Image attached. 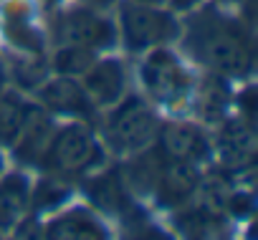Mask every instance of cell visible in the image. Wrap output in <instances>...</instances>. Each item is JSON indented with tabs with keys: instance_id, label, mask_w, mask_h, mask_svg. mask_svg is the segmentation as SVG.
I'll return each mask as SVG.
<instances>
[{
	"instance_id": "cell-16",
	"label": "cell",
	"mask_w": 258,
	"mask_h": 240,
	"mask_svg": "<svg viewBox=\"0 0 258 240\" xmlns=\"http://www.w3.org/2000/svg\"><path fill=\"white\" fill-rule=\"evenodd\" d=\"M26 111H28V104L23 101L21 94H13V91L0 94V144L16 142V137L23 127Z\"/></svg>"
},
{
	"instance_id": "cell-4",
	"label": "cell",
	"mask_w": 258,
	"mask_h": 240,
	"mask_svg": "<svg viewBox=\"0 0 258 240\" xmlns=\"http://www.w3.org/2000/svg\"><path fill=\"white\" fill-rule=\"evenodd\" d=\"M119 28L129 51H150L165 46L180 36V26L172 13L160 6L126 0L119 8Z\"/></svg>"
},
{
	"instance_id": "cell-17",
	"label": "cell",
	"mask_w": 258,
	"mask_h": 240,
	"mask_svg": "<svg viewBox=\"0 0 258 240\" xmlns=\"http://www.w3.org/2000/svg\"><path fill=\"white\" fill-rule=\"evenodd\" d=\"M228 104H230V89L225 86L223 78H218V73L200 86V91H198V109H200L205 122H220L225 109H228Z\"/></svg>"
},
{
	"instance_id": "cell-3",
	"label": "cell",
	"mask_w": 258,
	"mask_h": 240,
	"mask_svg": "<svg viewBox=\"0 0 258 240\" xmlns=\"http://www.w3.org/2000/svg\"><path fill=\"white\" fill-rule=\"evenodd\" d=\"M104 162V152L99 139L86 124H66L61 129H53L51 142L41 157L38 165H43L53 175H81L86 170H94Z\"/></svg>"
},
{
	"instance_id": "cell-1",
	"label": "cell",
	"mask_w": 258,
	"mask_h": 240,
	"mask_svg": "<svg viewBox=\"0 0 258 240\" xmlns=\"http://www.w3.org/2000/svg\"><path fill=\"white\" fill-rule=\"evenodd\" d=\"M190 53L218 76H245L253 68V38L243 21L208 6L187 21Z\"/></svg>"
},
{
	"instance_id": "cell-19",
	"label": "cell",
	"mask_w": 258,
	"mask_h": 240,
	"mask_svg": "<svg viewBox=\"0 0 258 240\" xmlns=\"http://www.w3.org/2000/svg\"><path fill=\"white\" fill-rule=\"evenodd\" d=\"M96 61V51L86 48V46H58L56 56H53V71L58 76H84L89 71V66Z\"/></svg>"
},
{
	"instance_id": "cell-27",
	"label": "cell",
	"mask_w": 258,
	"mask_h": 240,
	"mask_svg": "<svg viewBox=\"0 0 258 240\" xmlns=\"http://www.w3.org/2000/svg\"><path fill=\"white\" fill-rule=\"evenodd\" d=\"M0 172H3V157H0Z\"/></svg>"
},
{
	"instance_id": "cell-7",
	"label": "cell",
	"mask_w": 258,
	"mask_h": 240,
	"mask_svg": "<svg viewBox=\"0 0 258 240\" xmlns=\"http://www.w3.org/2000/svg\"><path fill=\"white\" fill-rule=\"evenodd\" d=\"M38 99L41 106L48 114H61V116H71V119H89L94 116L96 106L89 99L86 89L81 81H76L74 76H56V78H43L38 86Z\"/></svg>"
},
{
	"instance_id": "cell-20",
	"label": "cell",
	"mask_w": 258,
	"mask_h": 240,
	"mask_svg": "<svg viewBox=\"0 0 258 240\" xmlns=\"http://www.w3.org/2000/svg\"><path fill=\"white\" fill-rule=\"evenodd\" d=\"M66 195H69L66 182H61V180L53 177V180H43L41 185H36V190L31 192V200L38 207H53V205L63 202Z\"/></svg>"
},
{
	"instance_id": "cell-23",
	"label": "cell",
	"mask_w": 258,
	"mask_h": 240,
	"mask_svg": "<svg viewBox=\"0 0 258 240\" xmlns=\"http://www.w3.org/2000/svg\"><path fill=\"white\" fill-rule=\"evenodd\" d=\"M6 81H8V78H6V71H3V66H0V94L6 91Z\"/></svg>"
},
{
	"instance_id": "cell-22",
	"label": "cell",
	"mask_w": 258,
	"mask_h": 240,
	"mask_svg": "<svg viewBox=\"0 0 258 240\" xmlns=\"http://www.w3.org/2000/svg\"><path fill=\"white\" fill-rule=\"evenodd\" d=\"M91 6H99V8H106V6H111L114 0H89Z\"/></svg>"
},
{
	"instance_id": "cell-24",
	"label": "cell",
	"mask_w": 258,
	"mask_h": 240,
	"mask_svg": "<svg viewBox=\"0 0 258 240\" xmlns=\"http://www.w3.org/2000/svg\"><path fill=\"white\" fill-rule=\"evenodd\" d=\"M137 3H150V6H160L162 0H137Z\"/></svg>"
},
{
	"instance_id": "cell-10",
	"label": "cell",
	"mask_w": 258,
	"mask_h": 240,
	"mask_svg": "<svg viewBox=\"0 0 258 240\" xmlns=\"http://www.w3.org/2000/svg\"><path fill=\"white\" fill-rule=\"evenodd\" d=\"M81 78L94 106H114L124 96V89H126V71L119 58L94 61Z\"/></svg>"
},
{
	"instance_id": "cell-13",
	"label": "cell",
	"mask_w": 258,
	"mask_h": 240,
	"mask_svg": "<svg viewBox=\"0 0 258 240\" xmlns=\"http://www.w3.org/2000/svg\"><path fill=\"white\" fill-rule=\"evenodd\" d=\"M106 235L109 232L104 230V225L84 207L61 212L46 225V232H43V237H56V240H96Z\"/></svg>"
},
{
	"instance_id": "cell-21",
	"label": "cell",
	"mask_w": 258,
	"mask_h": 240,
	"mask_svg": "<svg viewBox=\"0 0 258 240\" xmlns=\"http://www.w3.org/2000/svg\"><path fill=\"white\" fill-rule=\"evenodd\" d=\"M198 3V0H172V6L177 8V11H187V8H192Z\"/></svg>"
},
{
	"instance_id": "cell-12",
	"label": "cell",
	"mask_w": 258,
	"mask_h": 240,
	"mask_svg": "<svg viewBox=\"0 0 258 240\" xmlns=\"http://www.w3.org/2000/svg\"><path fill=\"white\" fill-rule=\"evenodd\" d=\"M255 144H258V139H255V124L245 122L243 116L223 122V127L218 132V149H220V157L228 165H233V167H248V165H253Z\"/></svg>"
},
{
	"instance_id": "cell-14",
	"label": "cell",
	"mask_w": 258,
	"mask_h": 240,
	"mask_svg": "<svg viewBox=\"0 0 258 240\" xmlns=\"http://www.w3.org/2000/svg\"><path fill=\"white\" fill-rule=\"evenodd\" d=\"M31 202V185L23 175H6L0 180V230L16 227Z\"/></svg>"
},
{
	"instance_id": "cell-15",
	"label": "cell",
	"mask_w": 258,
	"mask_h": 240,
	"mask_svg": "<svg viewBox=\"0 0 258 240\" xmlns=\"http://www.w3.org/2000/svg\"><path fill=\"white\" fill-rule=\"evenodd\" d=\"M91 202L101 210L109 212H124L129 207V187L124 182V177L119 172H104L99 177H94L86 187Z\"/></svg>"
},
{
	"instance_id": "cell-25",
	"label": "cell",
	"mask_w": 258,
	"mask_h": 240,
	"mask_svg": "<svg viewBox=\"0 0 258 240\" xmlns=\"http://www.w3.org/2000/svg\"><path fill=\"white\" fill-rule=\"evenodd\" d=\"M43 3H46V8H53V6L58 3V0H43Z\"/></svg>"
},
{
	"instance_id": "cell-6",
	"label": "cell",
	"mask_w": 258,
	"mask_h": 240,
	"mask_svg": "<svg viewBox=\"0 0 258 240\" xmlns=\"http://www.w3.org/2000/svg\"><path fill=\"white\" fill-rule=\"evenodd\" d=\"M53 38L58 46H86L101 51L116 43V28L91 8H69L56 16Z\"/></svg>"
},
{
	"instance_id": "cell-8",
	"label": "cell",
	"mask_w": 258,
	"mask_h": 240,
	"mask_svg": "<svg viewBox=\"0 0 258 240\" xmlns=\"http://www.w3.org/2000/svg\"><path fill=\"white\" fill-rule=\"evenodd\" d=\"M155 142H157V149L162 152V157L192 162V165L205 162L213 152V144L205 137V132L198 124H187V122L160 124Z\"/></svg>"
},
{
	"instance_id": "cell-11",
	"label": "cell",
	"mask_w": 258,
	"mask_h": 240,
	"mask_svg": "<svg viewBox=\"0 0 258 240\" xmlns=\"http://www.w3.org/2000/svg\"><path fill=\"white\" fill-rule=\"evenodd\" d=\"M51 134H53V124H51V114L38 104H28V111H26V119H23V127L16 137V142L11 144L16 149V157L23 159V162H41L48 142H51Z\"/></svg>"
},
{
	"instance_id": "cell-5",
	"label": "cell",
	"mask_w": 258,
	"mask_h": 240,
	"mask_svg": "<svg viewBox=\"0 0 258 240\" xmlns=\"http://www.w3.org/2000/svg\"><path fill=\"white\" fill-rule=\"evenodd\" d=\"M142 84L152 101L167 109H180L187 104L192 91V78L185 71V66L165 48H150L145 63H142Z\"/></svg>"
},
{
	"instance_id": "cell-26",
	"label": "cell",
	"mask_w": 258,
	"mask_h": 240,
	"mask_svg": "<svg viewBox=\"0 0 258 240\" xmlns=\"http://www.w3.org/2000/svg\"><path fill=\"white\" fill-rule=\"evenodd\" d=\"M220 3H225V6H230V3H238V0H220Z\"/></svg>"
},
{
	"instance_id": "cell-2",
	"label": "cell",
	"mask_w": 258,
	"mask_h": 240,
	"mask_svg": "<svg viewBox=\"0 0 258 240\" xmlns=\"http://www.w3.org/2000/svg\"><path fill=\"white\" fill-rule=\"evenodd\" d=\"M157 129L160 122L152 106L137 96H126L111 106L104 122V139L119 154H137L155 144Z\"/></svg>"
},
{
	"instance_id": "cell-9",
	"label": "cell",
	"mask_w": 258,
	"mask_h": 240,
	"mask_svg": "<svg viewBox=\"0 0 258 240\" xmlns=\"http://www.w3.org/2000/svg\"><path fill=\"white\" fill-rule=\"evenodd\" d=\"M198 190H200L198 165L162 157V165H160V172H157V180L152 187V195L160 207L185 205Z\"/></svg>"
},
{
	"instance_id": "cell-18",
	"label": "cell",
	"mask_w": 258,
	"mask_h": 240,
	"mask_svg": "<svg viewBox=\"0 0 258 240\" xmlns=\"http://www.w3.org/2000/svg\"><path fill=\"white\" fill-rule=\"evenodd\" d=\"M6 31H8V38L13 41V46H21V48H26L33 56L41 53V36L36 33V26L31 23L26 8H21V6L11 8Z\"/></svg>"
}]
</instances>
